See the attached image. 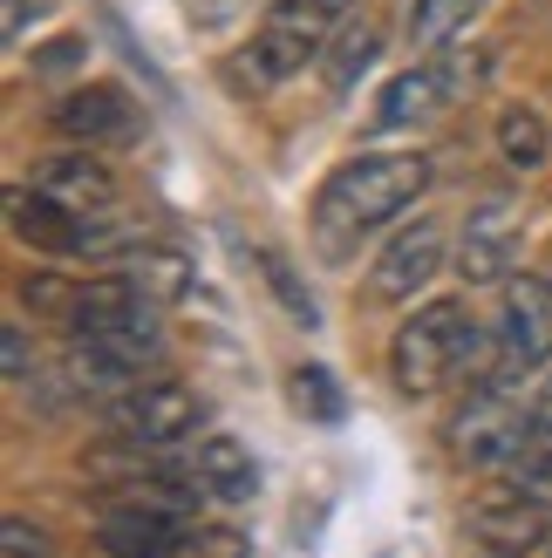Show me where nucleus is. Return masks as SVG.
I'll return each mask as SVG.
<instances>
[{
    "instance_id": "nucleus-1",
    "label": "nucleus",
    "mask_w": 552,
    "mask_h": 558,
    "mask_svg": "<svg viewBox=\"0 0 552 558\" xmlns=\"http://www.w3.org/2000/svg\"><path fill=\"white\" fill-rule=\"evenodd\" d=\"M436 184V163L423 150H362L341 157L314 191V232L335 245H355L362 232H382Z\"/></svg>"
},
{
    "instance_id": "nucleus-2",
    "label": "nucleus",
    "mask_w": 552,
    "mask_h": 558,
    "mask_svg": "<svg viewBox=\"0 0 552 558\" xmlns=\"http://www.w3.org/2000/svg\"><path fill=\"white\" fill-rule=\"evenodd\" d=\"M348 21H355V0H266L253 41H245V75H253L260 89L293 82L308 62H321V54L341 41Z\"/></svg>"
},
{
    "instance_id": "nucleus-3",
    "label": "nucleus",
    "mask_w": 552,
    "mask_h": 558,
    "mask_svg": "<svg viewBox=\"0 0 552 558\" xmlns=\"http://www.w3.org/2000/svg\"><path fill=\"white\" fill-rule=\"evenodd\" d=\"M471 306L464 300H430L417 306V320L396 327L389 341V375L403 396H436L451 375H457V354H464V333H471Z\"/></svg>"
},
{
    "instance_id": "nucleus-4",
    "label": "nucleus",
    "mask_w": 552,
    "mask_h": 558,
    "mask_svg": "<svg viewBox=\"0 0 552 558\" xmlns=\"http://www.w3.org/2000/svg\"><path fill=\"white\" fill-rule=\"evenodd\" d=\"M199 396H191L184 381H130L117 388V396L103 402V423L117 442H130V450H171V442H184L191 429H199Z\"/></svg>"
},
{
    "instance_id": "nucleus-5",
    "label": "nucleus",
    "mask_w": 552,
    "mask_h": 558,
    "mask_svg": "<svg viewBox=\"0 0 552 558\" xmlns=\"http://www.w3.org/2000/svg\"><path fill=\"white\" fill-rule=\"evenodd\" d=\"M499 381L518 388V375H532L552 361V279L545 272H512L505 306H499Z\"/></svg>"
},
{
    "instance_id": "nucleus-6",
    "label": "nucleus",
    "mask_w": 552,
    "mask_h": 558,
    "mask_svg": "<svg viewBox=\"0 0 552 558\" xmlns=\"http://www.w3.org/2000/svg\"><path fill=\"white\" fill-rule=\"evenodd\" d=\"M518 436H526V409L512 402V388L499 381H478L471 388V402L457 409V423H451V450L457 463H471V470H512L518 457Z\"/></svg>"
},
{
    "instance_id": "nucleus-7",
    "label": "nucleus",
    "mask_w": 552,
    "mask_h": 558,
    "mask_svg": "<svg viewBox=\"0 0 552 558\" xmlns=\"http://www.w3.org/2000/svg\"><path fill=\"white\" fill-rule=\"evenodd\" d=\"M436 272H444V226H436V218H417V226H403L375 253V266H369V300L375 306H403V300H417Z\"/></svg>"
},
{
    "instance_id": "nucleus-8",
    "label": "nucleus",
    "mask_w": 552,
    "mask_h": 558,
    "mask_svg": "<svg viewBox=\"0 0 552 558\" xmlns=\"http://www.w3.org/2000/svg\"><path fill=\"white\" fill-rule=\"evenodd\" d=\"M55 136H69L82 150H103V144H123L136 136V102L117 89V82H75V89L48 109Z\"/></svg>"
},
{
    "instance_id": "nucleus-9",
    "label": "nucleus",
    "mask_w": 552,
    "mask_h": 558,
    "mask_svg": "<svg viewBox=\"0 0 552 558\" xmlns=\"http://www.w3.org/2000/svg\"><path fill=\"white\" fill-rule=\"evenodd\" d=\"M96 545L109 558H184V518H171L151 497H130V505H109L96 518Z\"/></svg>"
},
{
    "instance_id": "nucleus-10",
    "label": "nucleus",
    "mask_w": 552,
    "mask_h": 558,
    "mask_svg": "<svg viewBox=\"0 0 552 558\" xmlns=\"http://www.w3.org/2000/svg\"><path fill=\"white\" fill-rule=\"evenodd\" d=\"M471 538L491 558H539L552 545V505L545 497H526V490H505V497H491V505L471 511Z\"/></svg>"
},
{
    "instance_id": "nucleus-11",
    "label": "nucleus",
    "mask_w": 552,
    "mask_h": 558,
    "mask_svg": "<svg viewBox=\"0 0 552 558\" xmlns=\"http://www.w3.org/2000/svg\"><path fill=\"white\" fill-rule=\"evenodd\" d=\"M35 184L48 191L55 205H69L75 218H96V211H117L123 205V191H117V171L96 157V150H62V157H48L41 171H35Z\"/></svg>"
},
{
    "instance_id": "nucleus-12",
    "label": "nucleus",
    "mask_w": 552,
    "mask_h": 558,
    "mask_svg": "<svg viewBox=\"0 0 552 558\" xmlns=\"http://www.w3.org/2000/svg\"><path fill=\"white\" fill-rule=\"evenodd\" d=\"M518 253V211L505 198H491L484 211H471V226H464V253H457V279L464 287H499V279H512Z\"/></svg>"
},
{
    "instance_id": "nucleus-13",
    "label": "nucleus",
    "mask_w": 552,
    "mask_h": 558,
    "mask_svg": "<svg viewBox=\"0 0 552 558\" xmlns=\"http://www.w3.org/2000/svg\"><path fill=\"white\" fill-rule=\"evenodd\" d=\"M8 232L21 245H35V253L48 259H75V245H82V218L69 205H55L41 184H14L8 191Z\"/></svg>"
},
{
    "instance_id": "nucleus-14",
    "label": "nucleus",
    "mask_w": 552,
    "mask_h": 558,
    "mask_svg": "<svg viewBox=\"0 0 552 558\" xmlns=\"http://www.w3.org/2000/svg\"><path fill=\"white\" fill-rule=\"evenodd\" d=\"M191 470H199V484L218 497V505H253L260 497V463H253V450H245L239 436H205Z\"/></svg>"
},
{
    "instance_id": "nucleus-15",
    "label": "nucleus",
    "mask_w": 552,
    "mask_h": 558,
    "mask_svg": "<svg viewBox=\"0 0 552 558\" xmlns=\"http://www.w3.org/2000/svg\"><path fill=\"white\" fill-rule=\"evenodd\" d=\"M117 272H123L144 300H157V306L184 300V293H191V279H199V266H191L178 245H151V239H144V245H130V253L117 259Z\"/></svg>"
},
{
    "instance_id": "nucleus-16",
    "label": "nucleus",
    "mask_w": 552,
    "mask_h": 558,
    "mask_svg": "<svg viewBox=\"0 0 552 558\" xmlns=\"http://www.w3.org/2000/svg\"><path fill=\"white\" fill-rule=\"evenodd\" d=\"M499 157L512 163V171H539V163L552 157V123L532 102H505L499 109Z\"/></svg>"
},
{
    "instance_id": "nucleus-17",
    "label": "nucleus",
    "mask_w": 552,
    "mask_h": 558,
    "mask_svg": "<svg viewBox=\"0 0 552 558\" xmlns=\"http://www.w3.org/2000/svg\"><path fill=\"white\" fill-rule=\"evenodd\" d=\"M478 8H484V0H409L403 35H409V48L436 54V48H451V41L464 35V27L478 21Z\"/></svg>"
},
{
    "instance_id": "nucleus-18",
    "label": "nucleus",
    "mask_w": 552,
    "mask_h": 558,
    "mask_svg": "<svg viewBox=\"0 0 552 558\" xmlns=\"http://www.w3.org/2000/svg\"><path fill=\"white\" fill-rule=\"evenodd\" d=\"M375 54H382V35H375L369 21H362V27L348 21V27H341V41L321 54V75H327V89H335V96H355V82H362V75L375 69Z\"/></svg>"
},
{
    "instance_id": "nucleus-19",
    "label": "nucleus",
    "mask_w": 552,
    "mask_h": 558,
    "mask_svg": "<svg viewBox=\"0 0 552 558\" xmlns=\"http://www.w3.org/2000/svg\"><path fill=\"white\" fill-rule=\"evenodd\" d=\"M287 396H293V409L308 415V423H321V429H335L341 415H348L341 381H335V368H321V361H300V368L287 375Z\"/></svg>"
},
{
    "instance_id": "nucleus-20",
    "label": "nucleus",
    "mask_w": 552,
    "mask_h": 558,
    "mask_svg": "<svg viewBox=\"0 0 552 558\" xmlns=\"http://www.w3.org/2000/svg\"><path fill=\"white\" fill-rule=\"evenodd\" d=\"M253 266H260V279L273 287V300L287 306V320H293V327H321V306H314V293L300 287V279H293V266H287L280 253H273V245H260V253H253Z\"/></svg>"
},
{
    "instance_id": "nucleus-21",
    "label": "nucleus",
    "mask_w": 552,
    "mask_h": 558,
    "mask_svg": "<svg viewBox=\"0 0 552 558\" xmlns=\"http://www.w3.org/2000/svg\"><path fill=\"white\" fill-rule=\"evenodd\" d=\"M0 551H8V558H48V532L27 524V518H8V524H0Z\"/></svg>"
},
{
    "instance_id": "nucleus-22",
    "label": "nucleus",
    "mask_w": 552,
    "mask_h": 558,
    "mask_svg": "<svg viewBox=\"0 0 552 558\" xmlns=\"http://www.w3.org/2000/svg\"><path fill=\"white\" fill-rule=\"evenodd\" d=\"M0 361H8V381H35V354H27V333L21 320L0 327Z\"/></svg>"
},
{
    "instance_id": "nucleus-23",
    "label": "nucleus",
    "mask_w": 552,
    "mask_h": 558,
    "mask_svg": "<svg viewBox=\"0 0 552 558\" xmlns=\"http://www.w3.org/2000/svg\"><path fill=\"white\" fill-rule=\"evenodd\" d=\"M191 558H245V538L212 524V532H191Z\"/></svg>"
},
{
    "instance_id": "nucleus-24",
    "label": "nucleus",
    "mask_w": 552,
    "mask_h": 558,
    "mask_svg": "<svg viewBox=\"0 0 552 558\" xmlns=\"http://www.w3.org/2000/svg\"><path fill=\"white\" fill-rule=\"evenodd\" d=\"M27 35V0H8V41Z\"/></svg>"
},
{
    "instance_id": "nucleus-25",
    "label": "nucleus",
    "mask_w": 552,
    "mask_h": 558,
    "mask_svg": "<svg viewBox=\"0 0 552 558\" xmlns=\"http://www.w3.org/2000/svg\"><path fill=\"white\" fill-rule=\"evenodd\" d=\"M545 558H552V545H545Z\"/></svg>"
}]
</instances>
